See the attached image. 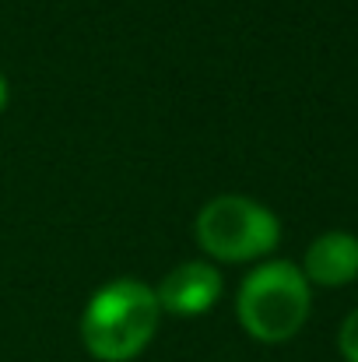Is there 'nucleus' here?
<instances>
[{"label": "nucleus", "mask_w": 358, "mask_h": 362, "mask_svg": "<svg viewBox=\"0 0 358 362\" xmlns=\"http://www.w3.org/2000/svg\"><path fill=\"white\" fill-rule=\"evenodd\" d=\"M158 324L162 306L155 285L141 278H113L88 296L78 334L95 362H133L155 341Z\"/></svg>", "instance_id": "f257e3e1"}, {"label": "nucleus", "mask_w": 358, "mask_h": 362, "mask_svg": "<svg viewBox=\"0 0 358 362\" xmlns=\"http://www.w3.org/2000/svg\"><path fill=\"white\" fill-rule=\"evenodd\" d=\"M313 313V285L292 260H260L239 281L236 320L260 345L292 341Z\"/></svg>", "instance_id": "f03ea898"}, {"label": "nucleus", "mask_w": 358, "mask_h": 362, "mask_svg": "<svg viewBox=\"0 0 358 362\" xmlns=\"http://www.w3.org/2000/svg\"><path fill=\"white\" fill-rule=\"evenodd\" d=\"M193 240L211 264H260L281 243V218L256 197L218 194L201 204Z\"/></svg>", "instance_id": "7ed1b4c3"}, {"label": "nucleus", "mask_w": 358, "mask_h": 362, "mask_svg": "<svg viewBox=\"0 0 358 362\" xmlns=\"http://www.w3.org/2000/svg\"><path fill=\"white\" fill-rule=\"evenodd\" d=\"M225 288L222 267L211 260H183L172 271L162 274V281L155 285V299L162 306V313L190 320V317H204L218 306Z\"/></svg>", "instance_id": "20e7f679"}, {"label": "nucleus", "mask_w": 358, "mask_h": 362, "mask_svg": "<svg viewBox=\"0 0 358 362\" xmlns=\"http://www.w3.org/2000/svg\"><path fill=\"white\" fill-rule=\"evenodd\" d=\"M302 274L313 288H345L358 281V236L348 229H327L306 246Z\"/></svg>", "instance_id": "39448f33"}, {"label": "nucleus", "mask_w": 358, "mask_h": 362, "mask_svg": "<svg viewBox=\"0 0 358 362\" xmlns=\"http://www.w3.org/2000/svg\"><path fill=\"white\" fill-rule=\"evenodd\" d=\"M338 352L345 362H358V306L338 327Z\"/></svg>", "instance_id": "423d86ee"}, {"label": "nucleus", "mask_w": 358, "mask_h": 362, "mask_svg": "<svg viewBox=\"0 0 358 362\" xmlns=\"http://www.w3.org/2000/svg\"><path fill=\"white\" fill-rule=\"evenodd\" d=\"M7 103H11V85H7V78L0 74V113L7 110Z\"/></svg>", "instance_id": "0eeeda50"}]
</instances>
